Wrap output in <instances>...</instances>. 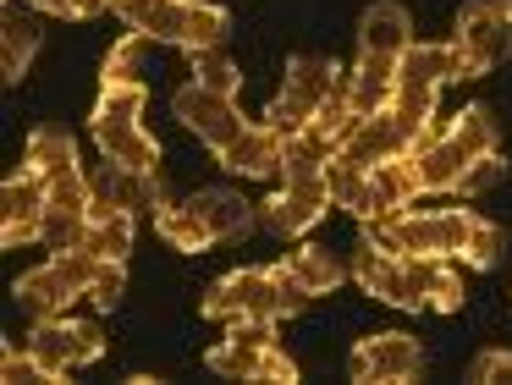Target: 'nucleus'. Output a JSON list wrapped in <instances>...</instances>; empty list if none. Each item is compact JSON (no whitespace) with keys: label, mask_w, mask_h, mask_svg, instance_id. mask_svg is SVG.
Instances as JSON below:
<instances>
[{"label":"nucleus","mask_w":512,"mask_h":385,"mask_svg":"<svg viewBox=\"0 0 512 385\" xmlns=\"http://www.w3.org/2000/svg\"><path fill=\"white\" fill-rule=\"evenodd\" d=\"M303 303H309V292L292 286L287 275L270 264V270H232V275H221V281L204 292L199 314L204 319H221V325H232V319H292Z\"/></svg>","instance_id":"f257e3e1"},{"label":"nucleus","mask_w":512,"mask_h":385,"mask_svg":"<svg viewBox=\"0 0 512 385\" xmlns=\"http://www.w3.org/2000/svg\"><path fill=\"white\" fill-rule=\"evenodd\" d=\"M276 319H232V336L221 347H210V374L221 380H270V385H292L298 380V363L276 347L270 336Z\"/></svg>","instance_id":"f03ea898"},{"label":"nucleus","mask_w":512,"mask_h":385,"mask_svg":"<svg viewBox=\"0 0 512 385\" xmlns=\"http://www.w3.org/2000/svg\"><path fill=\"white\" fill-rule=\"evenodd\" d=\"M342 88V77H336L331 61H320V55H298V61H287V83H281V94L270 99L265 121L276 132H298L314 121V110L325 105V99Z\"/></svg>","instance_id":"7ed1b4c3"},{"label":"nucleus","mask_w":512,"mask_h":385,"mask_svg":"<svg viewBox=\"0 0 512 385\" xmlns=\"http://www.w3.org/2000/svg\"><path fill=\"white\" fill-rule=\"evenodd\" d=\"M452 44L463 55V77H485L490 66L507 61L512 50V22L496 0H468L457 11V28H452Z\"/></svg>","instance_id":"20e7f679"},{"label":"nucleus","mask_w":512,"mask_h":385,"mask_svg":"<svg viewBox=\"0 0 512 385\" xmlns=\"http://www.w3.org/2000/svg\"><path fill=\"white\" fill-rule=\"evenodd\" d=\"M171 116H177L188 132H199V138L210 143L215 154L248 132L237 99H232V94H215V88H204V83H182L177 94H171Z\"/></svg>","instance_id":"39448f33"},{"label":"nucleus","mask_w":512,"mask_h":385,"mask_svg":"<svg viewBox=\"0 0 512 385\" xmlns=\"http://www.w3.org/2000/svg\"><path fill=\"white\" fill-rule=\"evenodd\" d=\"M28 347H34V358L45 363L50 380H67L72 369H83V363H94L105 352V336L100 325H83V319H39L34 336H28Z\"/></svg>","instance_id":"423d86ee"},{"label":"nucleus","mask_w":512,"mask_h":385,"mask_svg":"<svg viewBox=\"0 0 512 385\" xmlns=\"http://www.w3.org/2000/svg\"><path fill=\"white\" fill-rule=\"evenodd\" d=\"M347 369H353V380H369V385H408V380H419L424 352L402 330H375V336H364L353 347Z\"/></svg>","instance_id":"0eeeda50"},{"label":"nucleus","mask_w":512,"mask_h":385,"mask_svg":"<svg viewBox=\"0 0 512 385\" xmlns=\"http://www.w3.org/2000/svg\"><path fill=\"white\" fill-rule=\"evenodd\" d=\"M45 215H50L45 176H34L28 165L6 176V187H0V242H6V248L45 242Z\"/></svg>","instance_id":"6e6552de"},{"label":"nucleus","mask_w":512,"mask_h":385,"mask_svg":"<svg viewBox=\"0 0 512 385\" xmlns=\"http://www.w3.org/2000/svg\"><path fill=\"white\" fill-rule=\"evenodd\" d=\"M325 204H331V187H325V171L320 176H287L281 182L276 198H265V209H259V220H265L276 237H303V231L314 226V220L325 215Z\"/></svg>","instance_id":"1a4fd4ad"},{"label":"nucleus","mask_w":512,"mask_h":385,"mask_svg":"<svg viewBox=\"0 0 512 385\" xmlns=\"http://www.w3.org/2000/svg\"><path fill=\"white\" fill-rule=\"evenodd\" d=\"M353 281L364 286L369 297L391 303V308H408V314H419V308H424V292L413 286L408 259H402V253L375 248V242H364V248H358V259H353Z\"/></svg>","instance_id":"9d476101"},{"label":"nucleus","mask_w":512,"mask_h":385,"mask_svg":"<svg viewBox=\"0 0 512 385\" xmlns=\"http://www.w3.org/2000/svg\"><path fill=\"white\" fill-rule=\"evenodd\" d=\"M419 171H413L408 154H397V160H380L375 171H369V187H364V209H358V220H380V215H397V209H413L419 204Z\"/></svg>","instance_id":"9b49d317"},{"label":"nucleus","mask_w":512,"mask_h":385,"mask_svg":"<svg viewBox=\"0 0 512 385\" xmlns=\"http://www.w3.org/2000/svg\"><path fill=\"white\" fill-rule=\"evenodd\" d=\"M463 77V55H457V44H408V50L397 55V88H435L441 94V83H457Z\"/></svg>","instance_id":"f8f14e48"},{"label":"nucleus","mask_w":512,"mask_h":385,"mask_svg":"<svg viewBox=\"0 0 512 385\" xmlns=\"http://www.w3.org/2000/svg\"><path fill=\"white\" fill-rule=\"evenodd\" d=\"M281 149H287V132H276L270 121H259V127H248L237 143H226L215 160H221L232 176H281Z\"/></svg>","instance_id":"ddd939ff"},{"label":"nucleus","mask_w":512,"mask_h":385,"mask_svg":"<svg viewBox=\"0 0 512 385\" xmlns=\"http://www.w3.org/2000/svg\"><path fill=\"white\" fill-rule=\"evenodd\" d=\"M413 138L402 132V121L391 116V110H380V116H364L358 121V132L342 143V154L353 165H364V171H375L380 160H397V154H408Z\"/></svg>","instance_id":"4468645a"},{"label":"nucleus","mask_w":512,"mask_h":385,"mask_svg":"<svg viewBox=\"0 0 512 385\" xmlns=\"http://www.w3.org/2000/svg\"><path fill=\"white\" fill-rule=\"evenodd\" d=\"M397 94V55H369L358 50V66L347 72V105L358 116H380Z\"/></svg>","instance_id":"2eb2a0df"},{"label":"nucleus","mask_w":512,"mask_h":385,"mask_svg":"<svg viewBox=\"0 0 512 385\" xmlns=\"http://www.w3.org/2000/svg\"><path fill=\"white\" fill-rule=\"evenodd\" d=\"M78 297L83 292L56 270V259H45L39 270H28L23 281H17V303H23V314L34 319V325H39V319H61L72 303H78Z\"/></svg>","instance_id":"dca6fc26"},{"label":"nucleus","mask_w":512,"mask_h":385,"mask_svg":"<svg viewBox=\"0 0 512 385\" xmlns=\"http://www.w3.org/2000/svg\"><path fill=\"white\" fill-rule=\"evenodd\" d=\"M276 270L287 275L292 286H303L309 297H325V292H336V286L353 275V264H342L331 248H314V242H303V248H287V259H281Z\"/></svg>","instance_id":"f3484780"},{"label":"nucleus","mask_w":512,"mask_h":385,"mask_svg":"<svg viewBox=\"0 0 512 385\" xmlns=\"http://www.w3.org/2000/svg\"><path fill=\"white\" fill-rule=\"evenodd\" d=\"M188 204H193V215L204 220V231H210L215 242L248 237V231H254V204H248L237 187H204V193H193Z\"/></svg>","instance_id":"a211bd4d"},{"label":"nucleus","mask_w":512,"mask_h":385,"mask_svg":"<svg viewBox=\"0 0 512 385\" xmlns=\"http://www.w3.org/2000/svg\"><path fill=\"white\" fill-rule=\"evenodd\" d=\"M408 44H413L408 11H402L397 0H375V6L364 11V22H358V50H369V55H402Z\"/></svg>","instance_id":"6ab92c4d"},{"label":"nucleus","mask_w":512,"mask_h":385,"mask_svg":"<svg viewBox=\"0 0 512 385\" xmlns=\"http://www.w3.org/2000/svg\"><path fill=\"white\" fill-rule=\"evenodd\" d=\"M408 160H413V171H419L424 193H457V176L468 171V160L446 143V132H430L424 143H413Z\"/></svg>","instance_id":"aec40b11"},{"label":"nucleus","mask_w":512,"mask_h":385,"mask_svg":"<svg viewBox=\"0 0 512 385\" xmlns=\"http://www.w3.org/2000/svg\"><path fill=\"white\" fill-rule=\"evenodd\" d=\"M94 143H100L105 160L127 165V171H160V143L144 132V121H133V127H105V132H94Z\"/></svg>","instance_id":"412c9836"},{"label":"nucleus","mask_w":512,"mask_h":385,"mask_svg":"<svg viewBox=\"0 0 512 385\" xmlns=\"http://www.w3.org/2000/svg\"><path fill=\"white\" fill-rule=\"evenodd\" d=\"M336 149H342V143L325 138V132L309 121V127L287 132V149H281V176H320L325 165L336 160Z\"/></svg>","instance_id":"4be33fe9"},{"label":"nucleus","mask_w":512,"mask_h":385,"mask_svg":"<svg viewBox=\"0 0 512 385\" xmlns=\"http://www.w3.org/2000/svg\"><path fill=\"white\" fill-rule=\"evenodd\" d=\"M23 165L50 182V176H61V171H72V165H78V143H72V132H61V127H34V132H28Z\"/></svg>","instance_id":"5701e85b"},{"label":"nucleus","mask_w":512,"mask_h":385,"mask_svg":"<svg viewBox=\"0 0 512 385\" xmlns=\"http://www.w3.org/2000/svg\"><path fill=\"white\" fill-rule=\"evenodd\" d=\"M446 143H452L463 160H479V154H496V116H490L485 105H468L452 116V127H446Z\"/></svg>","instance_id":"b1692460"},{"label":"nucleus","mask_w":512,"mask_h":385,"mask_svg":"<svg viewBox=\"0 0 512 385\" xmlns=\"http://www.w3.org/2000/svg\"><path fill=\"white\" fill-rule=\"evenodd\" d=\"M34 50H39V28L12 11V17L0 22V77L17 83V77L28 72V61H34Z\"/></svg>","instance_id":"393cba45"},{"label":"nucleus","mask_w":512,"mask_h":385,"mask_svg":"<svg viewBox=\"0 0 512 385\" xmlns=\"http://www.w3.org/2000/svg\"><path fill=\"white\" fill-rule=\"evenodd\" d=\"M144 116V83H105L100 88V105H94L89 127L105 132V127H133Z\"/></svg>","instance_id":"a878e982"},{"label":"nucleus","mask_w":512,"mask_h":385,"mask_svg":"<svg viewBox=\"0 0 512 385\" xmlns=\"http://www.w3.org/2000/svg\"><path fill=\"white\" fill-rule=\"evenodd\" d=\"M226 33H232V17H226L221 6H210V0H188V22H182V50H215V44H226Z\"/></svg>","instance_id":"bb28decb"},{"label":"nucleus","mask_w":512,"mask_h":385,"mask_svg":"<svg viewBox=\"0 0 512 385\" xmlns=\"http://www.w3.org/2000/svg\"><path fill=\"white\" fill-rule=\"evenodd\" d=\"M155 231H160V237H166L177 253H204V248L215 242L210 231H204V220L193 215V204H166V209L155 215Z\"/></svg>","instance_id":"cd10ccee"},{"label":"nucleus","mask_w":512,"mask_h":385,"mask_svg":"<svg viewBox=\"0 0 512 385\" xmlns=\"http://www.w3.org/2000/svg\"><path fill=\"white\" fill-rule=\"evenodd\" d=\"M83 248H89L94 259H127V253H133V209H116V215H105V220H89Z\"/></svg>","instance_id":"c85d7f7f"},{"label":"nucleus","mask_w":512,"mask_h":385,"mask_svg":"<svg viewBox=\"0 0 512 385\" xmlns=\"http://www.w3.org/2000/svg\"><path fill=\"white\" fill-rule=\"evenodd\" d=\"M149 33L144 28H133L127 39H116L111 44V55H105V83H144V55H149Z\"/></svg>","instance_id":"c756f323"},{"label":"nucleus","mask_w":512,"mask_h":385,"mask_svg":"<svg viewBox=\"0 0 512 385\" xmlns=\"http://www.w3.org/2000/svg\"><path fill=\"white\" fill-rule=\"evenodd\" d=\"M325 187H331V204H342L347 215H358L364 209V187H369V171L364 165H353L342 149H336V160L325 165Z\"/></svg>","instance_id":"7c9ffc66"},{"label":"nucleus","mask_w":512,"mask_h":385,"mask_svg":"<svg viewBox=\"0 0 512 385\" xmlns=\"http://www.w3.org/2000/svg\"><path fill=\"white\" fill-rule=\"evenodd\" d=\"M45 193H50V215H83L89 220V171H83V165L50 176Z\"/></svg>","instance_id":"2f4dec72"},{"label":"nucleus","mask_w":512,"mask_h":385,"mask_svg":"<svg viewBox=\"0 0 512 385\" xmlns=\"http://www.w3.org/2000/svg\"><path fill=\"white\" fill-rule=\"evenodd\" d=\"M193 83L215 88V94H232L243 88V72H237V61H226V50L215 44V50H193Z\"/></svg>","instance_id":"473e14b6"},{"label":"nucleus","mask_w":512,"mask_h":385,"mask_svg":"<svg viewBox=\"0 0 512 385\" xmlns=\"http://www.w3.org/2000/svg\"><path fill=\"white\" fill-rule=\"evenodd\" d=\"M122 292H127V259H100V270H94V281H89L94 308H116Z\"/></svg>","instance_id":"72a5a7b5"},{"label":"nucleus","mask_w":512,"mask_h":385,"mask_svg":"<svg viewBox=\"0 0 512 385\" xmlns=\"http://www.w3.org/2000/svg\"><path fill=\"white\" fill-rule=\"evenodd\" d=\"M430 308H441V314L463 308V275L452 270V259H435V270H430Z\"/></svg>","instance_id":"f704fd0d"},{"label":"nucleus","mask_w":512,"mask_h":385,"mask_svg":"<svg viewBox=\"0 0 512 385\" xmlns=\"http://www.w3.org/2000/svg\"><path fill=\"white\" fill-rule=\"evenodd\" d=\"M501 171H507V160H501V154H479V160H468V171L457 176V193H463V198L490 193V187L501 182Z\"/></svg>","instance_id":"c9c22d12"},{"label":"nucleus","mask_w":512,"mask_h":385,"mask_svg":"<svg viewBox=\"0 0 512 385\" xmlns=\"http://www.w3.org/2000/svg\"><path fill=\"white\" fill-rule=\"evenodd\" d=\"M0 380H12V385H23V380H50V374H45V363H39L34 358V347H12V341H6V347H0Z\"/></svg>","instance_id":"e433bc0d"},{"label":"nucleus","mask_w":512,"mask_h":385,"mask_svg":"<svg viewBox=\"0 0 512 385\" xmlns=\"http://www.w3.org/2000/svg\"><path fill=\"white\" fill-rule=\"evenodd\" d=\"M496 259H501V226L479 220L474 237H468V248H463V264H474V270H490Z\"/></svg>","instance_id":"4c0bfd02"},{"label":"nucleus","mask_w":512,"mask_h":385,"mask_svg":"<svg viewBox=\"0 0 512 385\" xmlns=\"http://www.w3.org/2000/svg\"><path fill=\"white\" fill-rule=\"evenodd\" d=\"M468 380H479V385L512 380V352H507V347H490V352H479V358L468 363Z\"/></svg>","instance_id":"58836bf2"},{"label":"nucleus","mask_w":512,"mask_h":385,"mask_svg":"<svg viewBox=\"0 0 512 385\" xmlns=\"http://www.w3.org/2000/svg\"><path fill=\"white\" fill-rule=\"evenodd\" d=\"M155 6H160V0H111V11H116V17L127 22V28H138V22H144L149 11H155Z\"/></svg>","instance_id":"ea45409f"},{"label":"nucleus","mask_w":512,"mask_h":385,"mask_svg":"<svg viewBox=\"0 0 512 385\" xmlns=\"http://www.w3.org/2000/svg\"><path fill=\"white\" fill-rule=\"evenodd\" d=\"M111 0H67V17H100Z\"/></svg>","instance_id":"a19ab883"},{"label":"nucleus","mask_w":512,"mask_h":385,"mask_svg":"<svg viewBox=\"0 0 512 385\" xmlns=\"http://www.w3.org/2000/svg\"><path fill=\"white\" fill-rule=\"evenodd\" d=\"M496 6H501V11H507V22H512V0H496Z\"/></svg>","instance_id":"79ce46f5"}]
</instances>
